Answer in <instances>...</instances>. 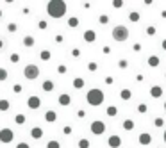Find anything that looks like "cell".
<instances>
[{
    "instance_id": "obj_22",
    "label": "cell",
    "mask_w": 166,
    "mask_h": 148,
    "mask_svg": "<svg viewBox=\"0 0 166 148\" xmlns=\"http://www.w3.org/2000/svg\"><path fill=\"white\" fill-rule=\"evenodd\" d=\"M23 43H25L27 47H32V45H34V39H32V37H31V36H27V37H25V39H23Z\"/></svg>"
},
{
    "instance_id": "obj_29",
    "label": "cell",
    "mask_w": 166,
    "mask_h": 148,
    "mask_svg": "<svg viewBox=\"0 0 166 148\" xmlns=\"http://www.w3.org/2000/svg\"><path fill=\"white\" fill-rule=\"evenodd\" d=\"M112 5H114V7H122L123 2H122V0H116V2H112Z\"/></svg>"
},
{
    "instance_id": "obj_20",
    "label": "cell",
    "mask_w": 166,
    "mask_h": 148,
    "mask_svg": "<svg viewBox=\"0 0 166 148\" xmlns=\"http://www.w3.org/2000/svg\"><path fill=\"white\" fill-rule=\"evenodd\" d=\"M73 86L77 88V89H80V88L84 86V80H82V79H75V80H73Z\"/></svg>"
},
{
    "instance_id": "obj_37",
    "label": "cell",
    "mask_w": 166,
    "mask_h": 148,
    "mask_svg": "<svg viewBox=\"0 0 166 148\" xmlns=\"http://www.w3.org/2000/svg\"><path fill=\"white\" fill-rule=\"evenodd\" d=\"M16 148H31V146H29L27 143H20V145H18V146H16Z\"/></svg>"
},
{
    "instance_id": "obj_30",
    "label": "cell",
    "mask_w": 166,
    "mask_h": 148,
    "mask_svg": "<svg viewBox=\"0 0 166 148\" xmlns=\"http://www.w3.org/2000/svg\"><path fill=\"white\" fill-rule=\"evenodd\" d=\"M107 16H106V14H102V16H100V23H107Z\"/></svg>"
},
{
    "instance_id": "obj_6",
    "label": "cell",
    "mask_w": 166,
    "mask_h": 148,
    "mask_svg": "<svg viewBox=\"0 0 166 148\" xmlns=\"http://www.w3.org/2000/svg\"><path fill=\"white\" fill-rule=\"evenodd\" d=\"M104 130H106V127H104V123L102 121H93L91 123V132L95 134V136H100V134H104Z\"/></svg>"
},
{
    "instance_id": "obj_43",
    "label": "cell",
    "mask_w": 166,
    "mask_h": 148,
    "mask_svg": "<svg viewBox=\"0 0 166 148\" xmlns=\"http://www.w3.org/2000/svg\"><path fill=\"white\" fill-rule=\"evenodd\" d=\"M0 16H2V11H0Z\"/></svg>"
},
{
    "instance_id": "obj_19",
    "label": "cell",
    "mask_w": 166,
    "mask_h": 148,
    "mask_svg": "<svg viewBox=\"0 0 166 148\" xmlns=\"http://www.w3.org/2000/svg\"><path fill=\"white\" fill-rule=\"evenodd\" d=\"M120 96H122L123 100H129V98H130V91H129V89H122V93H120Z\"/></svg>"
},
{
    "instance_id": "obj_1",
    "label": "cell",
    "mask_w": 166,
    "mask_h": 148,
    "mask_svg": "<svg viewBox=\"0 0 166 148\" xmlns=\"http://www.w3.org/2000/svg\"><path fill=\"white\" fill-rule=\"evenodd\" d=\"M47 11H48L50 16L61 18V16H64V13H66V4H64L63 0H52V2H48Z\"/></svg>"
},
{
    "instance_id": "obj_5",
    "label": "cell",
    "mask_w": 166,
    "mask_h": 148,
    "mask_svg": "<svg viewBox=\"0 0 166 148\" xmlns=\"http://www.w3.org/2000/svg\"><path fill=\"white\" fill-rule=\"evenodd\" d=\"M13 137H15V134H13L11 129H2L0 130V141H2V143H11Z\"/></svg>"
},
{
    "instance_id": "obj_13",
    "label": "cell",
    "mask_w": 166,
    "mask_h": 148,
    "mask_svg": "<svg viewBox=\"0 0 166 148\" xmlns=\"http://www.w3.org/2000/svg\"><path fill=\"white\" fill-rule=\"evenodd\" d=\"M150 141H152V136H150V134H141V136H139V143H141V145H148Z\"/></svg>"
},
{
    "instance_id": "obj_31",
    "label": "cell",
    "mask_w": 166,
    "mask_h": 148,
    "mask_svg": "<svg viewBox=\"0 0 166 148\" xmlns=\"http://www.w3.org/2000/svg\"><path fill=\"white\" fill-rule=\"evenodd\" d=\"M50 57V52H41V59H48Z\"/></svg>"
},
{
    "instance_id": "obj_17",
    "label": "cell",
    "mask_w": 166,
    "mask_h": 148,
    "mask_svg": "<svg viewBox=\"0 0 166 148\" xmlns=\"http://www.w3.org/2000/svg\"><path fill=\"white\" fill-rule=\"evenodd\" d=\"M132 127H134L132 120H125V121H123V129L125 130H132Z\"/></svg>"
},
{
    "instance_id": "obj_8",
    "label": "cell",
    "mask_w": 166,
    "mask_h": 148,
    "mask_svg": "<svg viewBox=\"0 0 166 148\" xmlns=\"http://www.w3.org/2000/svg\"><path fill=\"white\" fill-rule=\"evenodd\" d=\"M84 39H86L88 43L95 41V39H96V32H95V31H86V32H84Z\"/></svg>"
},
{
    "instance_id": "obj_9",
    "label": "cell",
    "mask_w": 166,
    "mask_h": 148,
    "mask_svg": "<svg viewBox=\"0 0 166 148\" xmlns=\"http://www.w3.org/2000/svg\"><path fill=\"white\" fill-rule=\"evenodd\" d=\"M31 136H32L34 139H41V137H43V130L39 129V127H34V129L31 130Z\"/></svg>"
},
{
    "instance_id": "obj_26",
    "label": "cell",
    "mask_w": 166,
    "mask_h": 148,
    "mask_svg": "<svg viewBox=\"0 0 166 148\" xmlns=\"http://www.w3.org/2000/svg\"><path fill=\"white\" fill-rule=\"evenodd\" d=\"M5 79H7V70L0 68V80H5Z\"/></svg>"
},
{
    "instance_id": "obj_12",
    "label": "cell",
    "mask_w": 166,
    "mask_h": 148,
    "mask_svg": "<svg viewBox=\"0 0 166 148\" xmlns=\"http://www.w3.org/2000/svg\"><path fill=\"white\" fill-rule=\"evenodd\" d=\"M59 104H61V105H68V104H70V95L63 93V95L59 96Z\"/></svg>"
},
{
    "instance_id": "obj_21",
    "label": "cell",
    "mask_w": 166,
    "mask_h": 148,
    "mask_svg": "<svg viewBox=\"0 0 166 148\" xmlns=\"http://www.w3.org/2000/svg\"><path fill=\"white\" fill-rule=\"evenodd\" d=\"M79 148H90V141L88 139H80L79 141Z\"/></svg>"
},
{
    "instance_id": "obj_4",
    "label": "cell",
    "mask_w": 166,
    "mask_h": 148,
    "mask_svg": "<svg viewBox=\"0 0 166 148\" xmlns=\"http://www.w3.org/2000/svg\"><path fill=\"white\" fill-rule=\"evenodd\" d=\"M23 75H25V79L34 80V79H37V75H39V68H37L36 64H27L23 68Z\"/></svg>"
},
{
    "instance_id": "obj_40",
    "label": "cell",
    "mask_w": 166,
    "mask_h": 148,
    "mask_svg": "<svg viewBox=\"0 0 166 148\" xmlns=\"http://www.w3.org/2000/svg\"><path fill=\"white\" fill-rule=\"evenodd\" d=\"M2 47H4V41H2V39H0V50H2Z\"/></svg>"
},
{
    "instance_id": "obj_32",
    "label": "cell",
    "mask_w": 166,
    "mask_h": 148,
    "mask_svg": "<svg viewBox=\"0 0 166 148\" xmlns=\"http://www.w3.org/2000/svg\"><path fill=\"white\" fill-rule=\"evenodd\" d=\"M120 68H127V61H125V59L120 61Z\"/></svg>"
},
{
    "instance_id": "obj_34",
    "label": "cell",
    "mask_w": 166,
    "mask_h": 148,
    "mask_svg": "<svg viewBox=\"0 0 166 148\" xmlns=\"http://www.w3.org/2000/svg\"><path fill=\"white\" fill-rule=\"evenodd\" d=\"M147 32L150 34V36H152V34H155V29H154V27H148V29H147Z\"/></svg>"
},
{
    "instance_id": "obj_42",
    "label": "cell",
    "mask_w": 166,
    "mask_h": 148,
    "mask_svg": "<svg viewBox=\"0 0 166 148\" xmlns=\"http://www.w3.org/2000/svg\"><path fill=\"white\" fill-rule=\"evenodd\" d=\"M164 141H166V130H164Z\"/></svg>"
},
{
    "instance_id": "obj_2",
    "label": "cell",
    "mask_w": 166,
    "mask_h": 148,
    "mask_svg": "<svg viewBox=\"0 0 166 148\" xmlns=\"http://www.w3.org/2000/svg\"><path fill=\"white\" fill-rule=\"evenodd\" d=\"M86 100H88L90 105H100V104L104 102V93L100 91V89H90Z\"/></svg>"
},
{
    "instance_id": "obj_23",
    "label": "cell",
    "mask_w": 166,
    "mask_h": 148,
    "mask_svg": "<svg viewBox=\"0 0 166 148\" xmlns=\"http://www.w3.org/2000/svg\"><path fill=\"white\" fill-rule=\"evenodd\" d=\"M16 123H18V125L25 123V116H23V114H16Z\"/></svg>"
},
{
    "instance_id": "obj_24",
    "label": "cell",
    "mask_w": 166,
    "mask_h": 148,
    "mask_svg": "<svg viewBox=\"0 0 166 148\" xmlns=\"http://www.w3.org/2000/svg\"><path fill=\"white\" fill-rule=\"evenodd\" d=\"M129 18H130V21H138L139 20V13H130Z\"/></svg>"
},
{
    "instance_id": "obj_7",
    "label": "cell",
    "mask_w": 166,
    "mask_h": 148,
    "mask_svg": "<svg viewBox=\"0 0 166 148\" xmlns=\"http://www.w3.org/2000/svg\"><path fill=\"white\" fill-rule=\"evenodd\" d=\"M27 104H29V107H31V109H37V107L41 105V100H39L37 96H31Z\"/></svg>"
},
{
    "instance_id": "obj_14",
    "label": "cell",
    "mask_w": 166,
    "mask_h": 148,
    "mask_svg": "<svg viewBox=\"0 0 166 148\" xmlns=\"http://www.w3.org/2000/svg\"><path fill=\"white\" fill-rule=\"evenodd\" d=\"M55 118H57V116H55V112H54V111H47V114H45V120H47L48 123H54Z\"/></svg>"
},
{
    "instance_id": "obj_27",
    "label": "cell",
    "mask_w": 166,
    "mask_h": 148,
    "mask_svg": "<svg viewBox=\"0 0 166 148\" xmlns=\"http://www.w3.org/2000/svg\"><path fill=\"white\" fill-rule=\"evenodd\" d=\"M47 148H61V145H59L57 141H50V143L47 145Z\"/></svg>"
},
{
    "instance_id": "obj_33",
    "label": "cell",
    "mask_w": 166,
    "mask_h": 148,
    "mask_svg": "<svg viewBox=\"0 0 166 148\" xmlns=\"http://www.w3.org/2000/svg\"><path fill=\"white\" fill-rule=\"evenodd\" d=\"M155 127H163V120H161V118L155 120Z\"/></svg>"
},
{
    "instance_id": "obj_11",
    "label": "cell",
    "mask_w": 166,
    "mask_h": 148,
    "mask_svg": "<svg viewBox=\"0 0 166 148\" xmlns=\"http://www.w3.org/2000/svg\"><path fill=\"white\" fill-rule=\"evenodd\" d=\"M120 143H122V141H120V137H118V136H111V137H109V146L118 148V146H120Z\"/></svg>"
},
{
    "instance_id": "obj_39",
    "label": "cell",
    "mask_w": 166,
    "mask_h": 148,
    "mask_svg": "<svg viewBox=\"0 0 166 148\" xmlns=\"http://www.w3.org/2000/svg\"><path fill=\"white\" fill-rule=\"evenodd\" d=\"M106 84H112V77H107L106 79Z\"/></svg>"
},
{
    "instance_id": "obj_15",
    "label": "cell",
    "mask_w": 166,
    "mask_h": 148,
    "mask_svg": "<svg viewBox=\"0 0 166 148\" xmlns=\"http://www.w3.org/2000/svg\"><path fill=\"white\" fill-rule=\"evenodd\" d=\"M148 64H150L152 68L159 66V57H157V56H150V57H148Z\"/></svg>"
},
{
    "instance_id": "obj_3",
    "label": "cell",
    "mask_w": 166,
    "mask_h": 148,
    "mask_svg": "<svg viewBox=\"0 0 166 148\" xmlns=\"http://www.w3.org/2000/svg\"><path fill=\"white\" fill-rule=\"evenodd\" d=\"M129 37V29L123 27V25H116L112 29V39L114 41H125Z\"/></svg>"
},
{
    "instance_id": "obj_18",
    "label": "cell",
    "mask_w": 166,
    "mask_h": 148,
    "mask_svg": "<svg viewBox=\"0 0 166 148\" xmlns=\"http://www.w3.org/2000/svg\"><path fill=\"white\" fill-rule=\"evenodd\" d=\"M9 109V102L7 100H0V111H7Z\"/></svg>"
},
{
    "instance_id": "obj_25",
    "label": "cell",
    "mask_w": 166,
    "mask_h": 148,
    "mask_svg": "<svg viewBox=\"0 0 166 148\" xmlns=\"http://www.w3.org/2000/svg\"><path fill=\"white\" fill-rule=\"evenodd\" d=\"M107 114H109V116H116V107H114V105L107 107Z\"/></svg>"
},
{
    "instance_id": "obj_38",
    "label": "cell",
    "mask_w": 166,
    "mask_h": 148,
    "mask_svg": "<svg viewBox=\"0 0 166 148\" xmlns=\"http://www.w3.org/2000/svg\"><path fill=\"white\" fill-rule=\"evenodd\" d=\"M7 29H9V31H16V25H15V23H11V25H9Z\"/></svg>"
},
{
    "instance_id": "obj_35",
    "label": "cell",
    "mask_w": 166,
    "mask_h": 148,
    "mask_svg": "<svg viewBox=\"0 0 166 148\" xmlns=\"http://www.w3.org/2000/svg\"><path fill=\"white\" fill-rule=\"evenodd\" d=\"M96 68H98V66H96V63H90V70H96Z\"/></svg>"
},
{
    "instance_id": "obj_41",
    "label": "cell",
    "mask_w": 166,
    "mask_h": 148,
    "mask_svg": "<svg viewBox=\"0 0 166 148\" xmlns=\"http://www.w3.org/2000/svg\"><path fill=\"white\" fill-rule=\"evenodd\" d=\"M163 48H164V50H166V39H164V41H163Z\"/></svg>"
},
{
    "instance_id": "obj_44",
    "label": "cell",
    "mask_w": 166,
    "mask_h": 148,
    "mask_svg": "<svg viewBox=\"0 0 166 148\" xmlns=\"http://www.w3.org/2000/svg\"><path fill=\"white\" fill-rule=\"evenodd\" d=\"M164 109H166V104H164Z\"/></svg>"
},
{
    "instance_id": "obj_16",
    "label": "cell",
    "mask_w": 166,
    "mask_h": 148,
    "mask_svg": "<svg viewBox=\"0 0 166 148\" xmlns=\"http://www.w3.org/2000/svg\"><path fill=\"white\" fill-rule=\"evenodd\" d=\"M43 89H45V91H52V89H54L52 80H45V82H43Z\"/></svg>"
},
{
    "instance_id": "obj_36",
    "label": "cell",
    "mask_w": 166,
    "mask_h": 148,
    "mask_svg": "<svg viewBox=\"0 0 166 148\" xmlns=\"http://www.w3.org/2000/svg\"><path fill=\"white\" fill-rule=\"evenodd\" d=\"M147 111V105H145V104H141V105H139V112H145Z\"/></svg>"
},
{
    "instance_id": "obj_10",
    "label": "cell",
    "mask_w": 166,
    "mask_h": 148,
    "mask_svg": "<svg viewBox=\"0 0 166 148\" xmlns=\"http://www.w3.org/2000/svg\"><path fill=\"white\" fill-rule=\"evenodd\" d=\"M150 95H152L154 98H159V96L163 95V89H161L159 86H154V88H150Z\"/></svg>"
},
{
    "instance_id": "obj_28",
    "label": "cell",
    "mask_w": 166,
    "mask_h": 148,
    "mask_svg": "<svg viewBox=\"0 0 166 148\" xmlns=\"http://www.w3.org/2000/svg\"><path fill=\"white\" fill-rule=\"evenodd\" d=\"M77 23H79V20L77 18H70L68 20V25H70V27H77Z\"/></svg>"
}]
</instances>
